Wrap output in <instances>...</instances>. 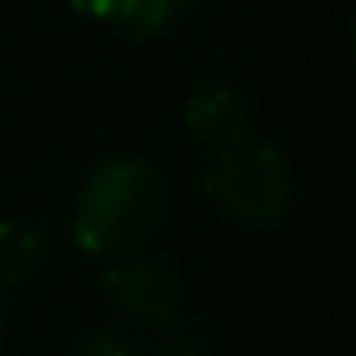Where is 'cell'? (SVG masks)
Listing matches in <instances>:
<instances>
[{"instance_id":"cell-6","label":"cell","mask_w":356,"mask_h":356,"mask_svg":"<svg viewBox=\"0 0 356 356\" xmlns=\"http://www.w3.org/2000/svg\"><path fill=\"white\" fill-rule=\"evenodd\" d=\"M47 257V234L24 218H0V284H24Z\"/></svg>"},{"instance_id":"cell-8","label":"cell","mask_w":356,"mask_h":356,"mask_svg":"<svg viewBox=\"0 0 356 356\" xmlns=\"http://www.w3.org/2000/svg\"><path fill=\"white\" fill-rule=\"evenodd\" d=\"M4 314H8V287L0 284V325H4Z\"/></svg>"},{"instance_id":"cell-5","label":"cell","mask_w":356,"mask_h":356,"mask_svg":"<svg viewBox=\"0 0 356 356\" xmlns=\"http://www.w3.org/2000/svg\"><path fill=\"white\" fill-rule=\"evenodd\" d=\"M195 0H104V24L119 27L127 39H157L188 16Z\"/></svg>"},{"instance_id":"cell-9","label":"cell","mask_w":356,"mask_h":356,"mask_svg":"<svg viewBox=\"0 0 356 356\" xmlns=\"http://www.w3.org/2000/svg\"><path fill=\"white\" fill-rule=\"evenodd\" d=\"M353 54H356V31H353Z\"/></svg>"},{"instance_id":"cell-3","label":"cell","mask_w":356,"mask_h":356,"mask_svg":"<svg viewBox=\"0 0 356 356\" xmlns=\"http://www.w3.org/2000/svg\"><path fill=\"white\" fill-rule=\"evenodd\" d=\"M104 291L115 302L119 314L142 325H172L184 302V284L177 268L161 257L149 253H127L115 257L104 272Z\"/></svg>"},{"instance_id":"cell-1","label":"cell","mask_w":356,"mask_h":356,"mask_svg":"<svg viewBox=\"0 0 356 356\" xmlns=\"http://www.w3.org/2000/svg\"><path fill=\"white\" fill-rule=\"evenodd\" d=\"M169 211L165 177L134 154L104 157L73 195V241L88 257L138 253Z\"/></svg>"},{"instance_id":"cell-7","label":"cell","mask_w":356,"mask_h":356,"mask_svg":"<svg viewBox=\"0 0 356 356\" xmlns=\"http://www.w3.org/2000/svg\"><path fill=\"white\" fill-rule=\"evenodd\" d=\"M70 356H138V348H134L119 330L100 325V330H88L85 337L73 345Z\"/></svg>"},{"instance_id":"cell-4","label":"cell","mask_w":356,"mask_h":356,"mask_svg":"<svg viewBox=\"0 0 356 356\" xmlns=\"http://www.w3.org/2000/svg\"><path fill=\"white\" fill-rule=\"evenodd\" d=\"M184 131L207 154H222L253 138V119L238 88L226 81H203L184 100Z\"/></svg>"},{"instance_id":"cell-2","label":"cell","mask_w":356,"mask_h":356,"mask_svg":"<svg viewBox=\"0 0 356 356\" xmlns=\"http://www.w3.org/2000/svg\"><path fill=\"white\" fill-rule=\"evenodd\" d=\"M203 195L241 226H276L291 207V169L280 149L249 138L211 154L203 169Z\"/></svg>"}]
</instances>
